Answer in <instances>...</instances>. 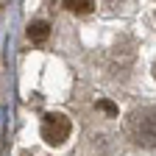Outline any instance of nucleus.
Masks as SVG:
<instances>
[{
	"instance_id": "obj_1",
	"label": "nucleus",
	"mask_w": 156,
	"mask_h": 156,
	"mask_svg": "<svg viewBox=\"0 0 156 156\" xmlns=\"http://www.w3.org/2000/svg\"><path fill=\"white\" fill-rule=\"evenodd\" d=\"M126 134L140 148H156V103L131 109L126 114Z\"/></svg>"
},
{
	"instance_id": "obj_2",
	"label": "nucleus",
	"mask_w": 156,
	"mask_h": 156,
	"mask_svg": "<svg viewBox=\"0 0 156 156\" xmlns=\"http://www.w3.org/2000/svg\"><path fill=\"white\" fill-rule=\"evenodd\" d=\"M39 131H42V140L53 148L58 145H64L67 142V136L73 131V123H70V117L62 114V112H48L42 117V126H39Z\"/></svg>"
},
{
	"instance_id": "obj_3",
	"label": "nucleus",
	"mask_w": 156,
	"mask_h": 156,
	"mask_svg": "<svg viewBox=\"0 0 156 156\" xmlns=\"http://www.w3.org/2000/svg\"><path fill=\"white\" fill-rule=\"evenodd\" d=\"M48 36H50V25L45 23V20H39V23H31V25H28V39H31V42L42 45V42H48Z\"/></svg>"
},
{
	"instance_id": "obj_4",
	"label": "nucleus",
	"mask_w": 156,
	"mask_h": 156,
	"mask_svg": "<svg viewBox=\"0 0 156 156\" xmlns=\"http://www.w3.org/2000/svg\"><path fill=\"white\" fill-rule=\"evenodd\" d=\"M64 6H67L70 11H75V14H89L95 3H89V0H81V3H64Z\"/></svg>"
},
{
	"instance_id": "obj_5",
	"label": "nucleus",
	"mask_w": 156,
	"mask_h": 156,
	"mask_svg": "<svg viewBox=\"0 0 156 156\" xmlns=\"http://www.w3.org/2000/svg\"><path fill=\"white\" fill-rule=\"evenodd\" d=\"M98 109H103L109 117H117V106H114L112 101H98Z\"/></svg>"
},
{
	"instance_id": "obj_6",
	"label": "nucleus",
	"mask_w": 156,
	"mask_h": 156,
	"mask_svg": "<svg viewBox=\"0 0 156 156\" xmlns=\"http://www.w3.org/2000/svg\"><path fill=\"white\" fill-rule=\"evenodd\" d=\"M153 78H156V62H153Z\"/></svg>"
}]
</instances>
